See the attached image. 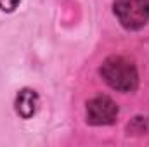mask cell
<instances>
[{"label": "cell", "instance_id": "obj_5", "mask_svg": "<svg viewBox=\"0 0 149 147\" xmlns=\"http://www.w3.org/2000/svg\"><path fill=\"white\" fill-rule=\"evenodd\" d=\"M146 123H148V119H146V118H135V119L132 121V125H128V132H132V133H137V135H141V133H146V132H148V126H146Z\"/></svg>", "mask_w": 149, "mask_h": 147}, {"label": "cell", "instance_id": "obj_3", "mask_svg": "<svg viewBox=\"0 0 149 147\" xmlns=\"http://www.w3.org/2000/svg\"><path fill=\"white\" fill-rule=\"evenodd\" d=\"M118 116V106L109 97L99 95L87 104V119L90 125H111Z\"/></svg>", "mask_w": 149, "mask_h": 147}, {"label": "cell", "instance_id": "obj_2", "mask_svg": "<svg viewBox=\"0 0 149 147\" xmlns=\"http://www.w3.org/2000/svg\"><path fill=\"white\" fill-rule=\"evenodd\" d=\"M114 14L123 28L141 30L149 21V0H116Z\"/></svg>", "mask_w": 149, "mask_h": 147}, {"label": "cell", "instance_id": "obj_6", "mask_svg": "<svg viewBox=\"0 0 149 147\" xmlns=\"http://www.w3.org/2000/svg\"><path fill=\"white\" fill-rule=\"evenodd\" d=\"M19 2H21V0H0V9H2L3 12H12V10L17 9Z\"/></svg>", "mask_w": 149, "mask_h": 147}, {"label": "cell", "instance_id": "obj_4", "mask_svg": "<svg viewBox=\"0 0 149 147\" xmlns=\"http://www.w3.org/2000/svg\"><path fill=\"white\" fill-rule=\"evenodd\" d=\"M37 106H38V95L35 90L24 88L17 94L16 97V111L21 118L28 119L37 112Z\"/></svg>", "mask_w": 149, "mask_h": 147}, {"label": "cell", "instance_id": "obj_1", "mask_svg": "<svg viewBox=\"0 0 149 147\" xmlns=\"http://www.w3.org/2000/svg\"><path fill=\"white\" fill-rule=\"evenodd\" d=\"M101 74L111 88L120 92H132L137 88L139 83L135 66L121 55L108 57L101 66Z\"/></svg>", "mask_w": 149, "mask_h": 147}]
</instances>
